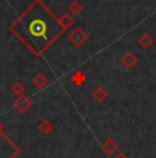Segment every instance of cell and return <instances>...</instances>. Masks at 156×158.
<instances>
[{
	"mask_svg": "<svg viewBox=\"0 0 156 158\" xmlns=\"http://www.w3.org/2000/svg\"><path fill=\"white\" fill-rule=\"evenodd\" d=\"M92 98H93L96 102L103 103L104 101L108 99V91H107L104 87H99L92 92Z\"/></svg>",
	"mask_w": 156,
	"mask_h": 158,
	"instance_id": "cell-10",
	"label": "cell"
},
{
	"mask_svg": "<svg viewBox=\"0 0 156 158\" xmlns=\"http://www.w3.org/2000/svg\"><path fill=\"white\" fill-rule=\"evenodd\" d=\"M101 148H103V151L108 157H114L119 151V144L116 143L114 139L108 138V139H106V140L103 142V144H101Z\"/></svg>",
	"mask_w": 156,
	"mask_h": 158,
	"instance_id": "cell-6",
	"label": "cell"
},
{
	"mask_svg": "<svg viewBox=\"0 0 156 158\" xmlns=\"http://www.w3.org/2000/svg\"><path fill=\"white\" fill-rule=\"evenodd\" d=\"M67 11L70 15H78L84 11V6H82V3L78 2V0H73V2L68 4Z\"/></svg>",
	"mask_w": 156,
	"mask_h": 158,
	"instance_id": "cell-13",
	"label": "cell"
},
{
	"mask_svg": "<svg viewBox=\"0 0 156 158\" xmlns=\"http://www.w3.org/2000/svg\"><path fill=\"white\" fill-rule=\"evenodd\" d=\"M70 81L74 84V85L81 87V85H84V84H85L86 77H85V74H84L81 70H77V72H74L73 74L70 76Z\"/></svg>",
	"mask_w": 156,
	"mask_h": 158,
	"instance_id": "cell-12",
	"label": "cell"
},
{
	"mask_svg": "<svg viewBox=\"0 0 156 158\" xmlns=\"http://www.w3.org/2000/svg\"><path fill=\"white\" fill-rule=\"evenodd\" d=\"M4 132V125H3V123L0 121V133H3Z\"/></svg>",
	"mask_w": 156,
	"mask_h": 158,
	"instance_id": "cell-16",
	"label": "cell"
},
{
	"mask_svg": "<svg viewBox=\"0 0 156 158\" xmlns=\"http://www.w3.org/2000/svg\"><path fill=\"white\" fill-rule=\"evenodd\" d=\"M0 25H2V19H0Z\"/></svg>",
	"mask_w": 156,
	"mask_h": 158,
	"instance_id": "cell-17",
	"label": "cell"
},
{
	"mask_svg": "<svg viewBox=\"0 0 156 158\" xmlns=\"http://www.w3.org/2000/svg\"><path fill=\"white\" fill-rule=\"evenodd\" d=\"M37 131H38V133H41L43 136H47L53 131V124L51 123L49 120H41L40 123L37 124Z\"/></svg>",
	"mask_w": 156,
	"mask_h": 158,
	"instance_id": "cell-9",
	"label": "cell"
},
{
	"mask_svg": "<svg viewBox=\"0 0 156 158\" xmlns=\"http://www.w3.org/2000/svg\"><path fill=\"white\" fill-rule=\"evenodd\" d=\"M137 43H138V45L141 48H144V50H149V48L155 44V39L152 37L151 33L144 32V33H141V35L138 36Z\"/></svg>",
	"mask_w": 156,
	"mask_h": 158,
	"instance_id": "cell-8",
	"label": "cell"
},
{
	"mask_svg": "<svg viewBox=\"0 0 156 158\" xmlns=\"http://www.w3.org/2000/svg\"><path fill=\"white\" fill-rule=\"evenodd\" d=\"M112 158H129V157H127V154L123 153V151H118Z\"/></svg>",
	"mask_w": 156,
	"mask_h": 158,
	"instance_id": "cell-15",
	"label": "cell"
},
{
	"mask_svg": "<svg viewBox=\"0 0 156 158\" xmlns=\"http://www.w3.org/2000/svg\"><path fill=\"white\" fill-rule=\"evenodd\" d=\"M8 30L36 58H41L64 33L56 17L43 0H34L14 22Z\"/></svg>",
	"mask_w": 156,
	"mask_h": 158,
	"instance_id": "cell-1",
	"label": "cell"
},
{
	"mask_svg": "<svg viewBox=\"0 0 156 158\" xmlns=\"http://www.w3.org/2000/svg\"><path fill=\"white\" fill-rule=\"evenodd\" d=\"M32 105H33L32 99L29 98V96H26V95L17 96V98H15V101L13 102V107L15 109V110L18 111V113H21V114H25V113H28V111L30 110Z\"/></svg>",
	"mask_w": 156,
	"mask_h": 158,
	"instance_id": "cell-4",
	"label": "cell"
},
{
	"mask_svg": "<svg viewBox=\"0 0 156 158\" xmlns=\"http://www.w3.org/2000/svg\"><path fill=\"white\" fill-rule=\"evenodd\" d=\"M10 91L14 94L15 96H21V95H25V91H26V87L23 85L22 83L19 81H15L13 85L10 87Z\"/></svg>",
	"mask_w": 156,
	"mask_h": 158,
	"instance_id": "cell-14",
	"label": "cell"
},
{
	"mask_svg": "<svg viewBox=\"0 0 156 158\" xmlns=\"http://www.w3.org/2000/svg\"><path fill=\"white\" fill-rule=\"evenodd\" d=\"M59 22H60V26L63 28V30H67V29H70L71 26L74 25V18H73V15H70V14H62L60 17H59Z\"/></svg>",
	"mask_w": 156,
	"mask_h": 158,
	"instance_id": "cell-11",
	"label": "cell"
},
{
	"mask_svg": "<svg viewBox=\"0 0 156 158\" xmlns=\"http://www.w3.org/2000/svg\"><path fill=\"white\" fill-rule=\"evenodd\" d=\"M32 84H33V87H36L37 89H44V88L49 84V77H48L47 74H44V73L38 72L37 74L32 78Z\"/></svg>",
	"mask_w": 156,
	"mask_h": 158,
	"instance_id": "cell-7",
	"label": "cell"
},
{
	"mask_svg": "<svg viewBox=\"0 0 156 158\" xmlns=\"http://www.w3.org/2000/svg\"><path fill=\"white\" fill-rule=\"evenodd\" d=\"M88 37H89L88 33H86L82 28H80V26H76V28L67 35V40L70 41V44L76 48L82 47V45L88 41Z\"/></svg>",
	"mask_w": 156,
	"mask_h": 158,
	"instance_id": "cell-3",
	"label": "cell"
},
{
	"mask_svg": "<svg viewBox=\"0 0 156 158\" xmlns=\"http://www.w3.org/2000/svg\"><path fill=\"white\" fill-rule=\"evenodd\" d=\"M119 62H121V65L123 66V68H126V69H133L134 66L138 63V58L134 55L133 52L127 51V52H125L123 55L121 56Z\"/></svg>",
	"mask_w": 156,
	"mask_h": 158,
	"instance_id": "cell-5",
	"label": "cell"
},
{
	"mask_svg": "<svg viewBox=\"0 0 156 158\" xmlns=\"http://www.w3.org/2000/svg\"><path fill=\"white\" fill-rule=\"evenodd\" d=\"M19 154V146L4 132L0 133V158H17Z\"/></svg>",
	"mask_w": 156,
	"mask_h": 158,
	"instance_id": "cell-2",
	"label": "cell"
}]
</instances>
